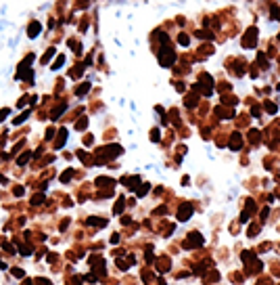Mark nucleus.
Returning <instances> with one entry per match:
<instances>
[{
	"label": "nucleus",
	"instance_id": "obj_1",
	"mask_svg": "<svg viewBox=\"0 0 280 285\" xmlns=\"http://www.w3.org/2000/svg\"><path fill=\"white\" fill-rule=\"evenodd\" d=\"M98 153H101V155H98L96 163H105V161H109V159H113V157L121 155V147H119V145H109V147H103Z\"/></svg>",
	"mask_w": 280,
	"mask_h": 285
},
{
	"label": "nucleus",
	"instance_id": "obj_2",
	"mask_svg": "<svg viewBox=\"0 0 280 285\" xmlns=\"http://www.w3.org/2000/svg\"><path fill=\"white\" fill-rule=\"evenodd\" d=\"M174 61H176L174 51H169V48H161V53H159V63H161L163 67H169Z\"/></svg>",
	"mask_w": 280,
	"mask_h": 285
},
{
	"label": "nucleus",
	"instance_id": "obj_3",
	"mask_svg": "<svg viewBox=\"0 0 280 285\" xmlns=\"http://www.w3.org/2000/svg\"><path fill=\"white\" fill-rule=\"evenodd\" d=\"M190 214H192V205H190V203H182L180 210H178V220H182V222L188 220Z\"/></svg>",
	"mask_w": 280,
	"mask_h": 285
},
{
	"label": "nucleus",
	"instance_id": "obj_4",
	"mask_svg": "<svg viewBox=\"0 0 280 285\" xmlns=\"http://www.w3.org/2000/svg\"><path fill=\"white\" fill-rule=\"evenodd\" d=\"M255 38H257V30H255V27H251V30L245 34V38H243V46H247V48L255 46Z\"/></svg>",
	"mask_w": 280,
	"mask_h": 285
},
{
	"label": "nucleus",
	"instance_id": "obj_5",
	"mask_svg": "<svg viewBox=\"0 0 280 285\" xmlns=\"http://www.w3.org/2000/svg\"><path fill=\"white\" fill-rule=\"evenodd\" d=\"M40 30H42L40 21H32V23H29V27H27V36H29V38H36V36L40 34Z\"/></svg>",
	"mask_w": 280,
	"mask_h": 285
},
{
	"label": "nucleus",
	"instance_id": "obj_6",
	"mask_svg": "<svg viewBox=\"0 0 280 285\" xmlns=\"http://www.w3.org/2000/svg\"><path fill=\"white\" fill-rule=\"evenodd\" d=\"M201 243H203V237H201L199 233H192V235L188 237V241H186L184 245H186V247H192V245H201Z\"/></svg>",
	"mask_w": 280,
	"mask_h": 285
},
{
	"label": "nucleus",
	"instance_id": "obj_7",
	"mask_svg": "<svg viewBox=\"0 0 280 285\" xmlns=\"http://www.w3.org/2000/svg\"><path fill=\"white\" fill-rule=\"evenodd\" d=\"M65 140H67V130H65V128H61V130H59V140L55 142V147H57V149H61V147L65 145Z\"/></svg>",
	"mask_w": 280,
	"mask_h": 285
},
{
	"label": "nucleus",
	"instance_id": "obj_8",
	"mask_svg": "<svg viewBox=\"0 0 280 285\" xmlns=\"http://www.w3.org/2000/svg\"><path fill=\"white\" fill-rule=\"evenodd\" d=\"M88 224H92V226H105L107 220H105V218H94V216H92V218H88Z\"/></svg>",
	"mask_w": 280,
	"mask_h": 285
},
{
	"label": "nucleus",
	"instance_id": "obj_9",
	"mask_svg": "<svg viewBox=\"0 0 280 285\" xmlns=\"http://www.w3.org/2000/svg\"><path fill=\"white\" fill-rule=\"evenodd\" d=\"M123 205H126V199H123V197H119V199H117V203H115V208H113V212H115V214H121Z\"/></svg>",
	"mask_w": 280,
	"mask_h": 285
},
{
	"label": "nucleus",
	"instance_id": "obj_10",
	"mask_svg": "<svg viewBox=\"0 0 280 285\" xmlns=\"http://www.w3.org/2000/svg\"><path fill=\"white\" fill-rule=\"evenodd\" d=\"M230 147L234 149V151L241 147V136H238V134H234V136H232V140H230Z\"/></svg>",
	"mask_w": 280,
	"mask_h": 285
},
{
	"label": "nucleus",
	"instance_id": "obj_11",
	"mask_svg": "<svg viewBox=\"0 0 280 285\" xmlns=\"http://www.w3.org/2000/svg\"><path fill=\"white\" fill-rule=\"evenodd\" d=\"M73 176V168H69V170H65L63 174H61V182H67L69 178H71Z\"/></svg>",
	"mask_w": 280,
	"mask_h": 285
},
{
	"label": "nucleus",
	"instance_id": "obj_12",
	"mask_svg": "<svg viewBox=\"0 0 280 285\" xmlns=\"http://www.w3.org/2000/svg\"><path fill=\"white\" fill-rule=\"evenodd\" d=\"M88 90H90V84H84V86H80V88L75 90V94H78V97H84Z\"/></svg>",
	"mask_w": 280,
	"mask_h": 285
},
{
	"label": "nucleus",
	"instance_id": "obj_13",
	"mask_svg": "<svg viewBox=\"0 0 280 285\" xmlns=\"http://www.w3.org/2000/svg\"><path fill=\"white\" fill-rule=\"evenodd\" d=\"M65 109H67V105H65V103H63V105H61L59 109H55V111H52V120H57V117H59V115H61V113H63Z\"/></svg>",
	"mask_w": 280,
	"mask_h": 285
},
{
	"label": "nucleus",
	"instance_id": "obj_14",
	"mask_svg": "<svg viewBox=\"0 0 280 285\" xmlns=\"http://www.w3.org/2000/svg\"><path fill=\"white\" fill-rule=\"evenodd\" d=\"M86 126H88V120H86V117H82V120L75 122V128H78V130H84Z\"/></svg>",
	"mask_w": 280,
	"mask_h": 285
},
{
	"label": "nucleus",
	"instance_id": "obj_15",
	"mask_svg": "<svg viewBox=\"0 0 280 285\" xmlns=\"http://www.w3.org/2000/svg\"><path fill=\"white\" fill-rule=\"evenodd\" d=\"M96 182H98V184H109V187H111V184H115V180H113V178H96Z\"/></svg>",
	"mask_w": 280,
	"mask_h": 285
},
{
	"label": "nucleus",
	"instance_id": "obj_16",
	"mask_svg": "<svg viewBox=\"0 0 280 285\" xmlns=\"http://www.w3.org/2000/svg\"><path fill=\"white\" fill-rule=\"evenodd\" d=\"M29 157H32V153H23V155L17 159V163H19V166H23V163H25V161L29 159Z\"/></svg>",
	"mask_w": 280,
	"mask_h": 285
},
{
	"label": "nucleus",
	"instance_id": "obj_17",
	"mask_svg": "<svg viewBox=\"0 0 280 285\" xmlns=\"http://www.w3.org/2000/svg\"><path fill=\"white\" fill-rule=\"evenodd\" d=\"M19 254H23V256H29V254H32V247H29V245H21V247H19Z\"/></svg>",
	"mask_w": 280,
	"mask_h": 285
},
{
	"label": "nucleus",
	"instance_id": "obj_18",
	"mask_svg": "<svg viewBox=\"0 0 280 285\" xmlns=\"http://www.w3.org/2000/svg\"><path fill=\"white\" fill-rule=\"evenodd\" d=\"M63 63H65V57H63V55H59V59L55 61V67H52V69H59V67H61Z\"/></svg>",
	"mask_w": 280,
	"mask_h": 285
},
{
	"label": "nucleus",
	"instance_id": "obj_19",
	"mask_svg": "<svg viewBox=\"0 0 280 285\" xmlns=\"http://www.w3.org/2000/svg\"><path fill=\"white\" fill-rule=\"evenodd\" d=\"M13 275H15L17 279H23V277H25V273H23L21 268H13Z\"/></svg>",
	"mask_w": 280,
	"mask_h": 285
},
{
	"label": "nucleus",
	"instance_id": "obj_20",
	"mask_svg": "<svg viewBox=\"0 0 280 285\" xmlns=\"http://www.w3.org/2000/svg\"><path fill=\"white\" fill-rule=\"evenodd\" d=\"M178 42H180V44H182V46H186V44H188V42H190V40H188V36H184V34H182V36H180V38H178Z\"/></svg>",
	"mask_w": 280,
	"mask_h": 285
},
{
	"label": "nucleus",
	"instance_id": "obj_21",
	"mask_svg": "<svg viewBox=\"0 0 280 285\" xmlns=\"http://www.w3.org/2000/svg\"><path fill=\"white\" fill-rule=\"evenodd\" d=\"M55 53H57V51H55V48H48V53H46V55H44V59H42V61H44V63H46V61H48V59H50V57H52V55H55Z\"/></svg>",
	"mask_w": 280,
	"mask_h": 285
},
{
	"label": "nucleus",
	"instance_id": "obj_22",
	"mask_svg": "<svg viewBox=\"0 0 280 285\" xmlns=\"http://www.w3.org/2000/svg\"><path fill=\"white\" fill-rule=\"evenodd\" d=\"M146 191H149V184H144V187H140V189H138V191H136V193H138V197H142V195H144Z\"/></svg>",
	"mask_w": 280,
	"mask_h": 285
},
{
	"label": "nucleus",
	"instance_id": "obj_23",
	"mask_svg": "<svg viewBox=\"0 0 280 285\" xmlns=\"http://www.w3.org/2000/svg\"><path fill=\"white\" fill-rule=\"evenodd\" d=\"M25 120H27V111L23 113V115H19V117H17V120H15L13 124H21V122H25Z\"/></svg>",
	"mask_w": 280,
	"mask_h": 285
},
{
	"label": "nucleus",
	"instance_id": "obj_24",
	"mask_svg": "<svg viewBox=\"0 0 280 285\" xmlns=\"http://www.w3.org/2000/svg\"><path fill=\"white\" fill-rule=\"evenodd\" d=\"M9 113H11V111H9V107L0 111V122H4V120H6V115H9Z\"/></svg>",
	"mask_w": 280,
	"mask_h": 285
},
{
	"label": "nucleus",
	"instance_id": "obj_25",
	"mask_svg": "<svg viewBox=\"0 0 280 285\" xmlns=\"http://www.w3.org/2000/svg\"><path fill=\"white\" fill-rule=\"evenodd\" d=\"M84 279H86L88 283H96V277H94V275H86Z\"/></svg>",
	"mask_w": 280,
	"mask_h": 285
},
{
	"label": "nucleus",
	"instance_id": "obj_26",
	"mask_svg": "<svg viewBox=\"0 0 280 285\" xmlns=\"http://www.w3.org/2000/svg\"><path fill=\"white\" fill-rule=\"evenodd\" d=\"M197 36H199V38H211V34H209V32H197Z\"/></svg>",
	"mask_w": 280,
	"mask_h": 285
},
{
	"label": "nucleus",
	"instance_id": "obj_27",
	"mask_svg": "<svg viewBox=\"0 0 280 285\" xmlns=\"http://www.w3.org/2000/svg\"><path fill=\"white\" fill-rule=\"evenodd\" d=\"M266 109H268L270 113H274V111H276V105H274V103H268V105H266Z\"/></svg>",
	"mask_w": 280,
	"mask_h": 285
},
{
	"label": "nucleus",
	"instance_id": "obj_28",
	"mask_svg": "<svg viewBox=\"0 0 280 285\" xmlns=\"http://www.w3.org/2000/svg\"><path fill=\"white\" fill-rule=\"evenodd\" d=\"M151 140H159V130H153V132H151Z\"/></svg>",
	"mask_w": 280,
	"mask_h": 285
},
{
	"label": "nucleus",
	"instance_id": "obj_29",
	"mask_svg": "<svg viewBox=\"0 0 280 285\" xmlns=\"http://www.w3.org/2000/svg\"><path fill=\"white\" fill-rule=\"evenodd\" d=\"M42 201H44V195H36V197H34V203H36V205L42 203Z\"/></svg>",
	"mask_w": 280,
	"mask_h": 285
},
{
	"label": "nucleus",
	"instance_id": "obj_30",
	"mask_svg": "<svg viewBox=\"0 0 280 285\" xmlns=\"http://www.w3.org/2000/svg\"><path fill=\"white\" fill-rule=\"evenodd\" d=\"M4 250H6L9 254H15V250H13V245H11V243H4Z\"/></svg>",
	"mask_w": 280,
	"mask_h": 285
},
{
	"label": "nucleus",
	"instance_id": "obj_31",
	"mask_svg": "<svg viewBox=\"0 0 280 285\" xmlns=\"http://www.w3.org/2000/svg\"><path fill=\"white\" fill-rule=\"evenodd\" d=\"M38 283H40V285H52L48 279H38Z\"/></svg>",
	"mask_w": 280,
	"mask_h": 285
},
{
	"label": "nucleus",
	"instance_id": "obj_32",
	"mask_svg": "<svg viewBox=\"0 0 280 285\" xmlns=\"http://www.w3.org/2000/svg\"><path fill=\"white\" fill-rule=\"evenodd\" d=\"M13 193H15V195H23V189H21V187H15Z\"/></svg>",
	"mask_w": 280,
	"mask_h": 285
},
{
	"label": "nucleus",
	"instance_id": "obj_33",
	"mask_svg": "<svg viewBox=\"0 0 280 285\" xmlns=\"http://www.w3.org/2000/svg\"><path fill=\"white\" fill-rule=\"evenodd\" d=\"M80 283H82V279H80V277H75V279H73V285H80Z\"/></svg>",
	"mask_w": 280,
	"mask_h": 285
},
{
	"label": "nucleus",
	"instance_id": "obj_34",
	"mask_svg": "<svg viewBox=\"0 0 280 285\" xmlns=\"http://www.w3.org/2000/svg\"><path fill=\"white\" fill-rule=\"evenodd\" d=\"M0 268H6V264L2 262V260H0Z\"/></svg>",
	"mask_w": 280,
	"mask_h": 285
},
{
	"label": "nucleus",
	"instance_id": "obj_35",
	"mask_svg": "<svg viewBox=\"0 0 280 285\" xmlns=\"http://www.w3.org/2000/svg\"><path fill=\"white\" fill-rule=\"evenodd\" d=\"M23 285H32V281H25V283H23Z\"/></svg>",
	"mask_w": 280,
	"mask_h": 285
},
{
	"label": "nucleus",
	"instance_id": "obj_36",
	"mask_svg": "<svg viewBox=\"0 0 280 285\" xmlns=\"http://www.w3.org/2000/svg\"><path fill=\"white\" fill-rule=\"evenodd\" d=\"M2 180H4V176H2V174H0V182H2Z\"/></svg>",
	"mask_w": 280,
	"mask_h": 285
}]
</instances>
